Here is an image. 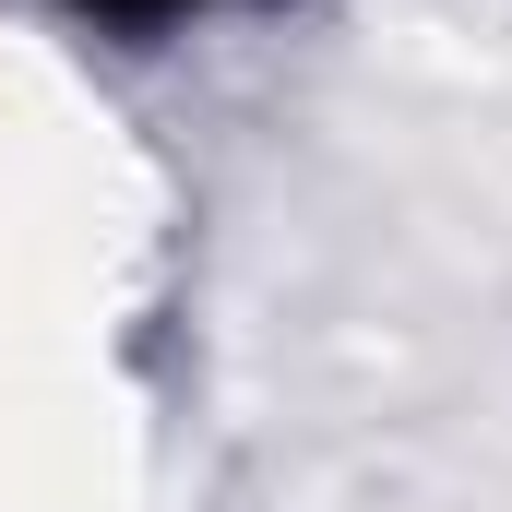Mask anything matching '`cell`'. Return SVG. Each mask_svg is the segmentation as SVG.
Listing matches in <instances>:
<instances>
[{
    "label": "cell",
    "instance_id": "obj_1",
    "mask_svg": "<svg viewBox=\"0 0 512 512\" xmlns=\"http://www.w3.org/2000/svg\"><path fill=\"white\" fill-rule=\"evenodd\" d=\"M72 12H96V24H191V12H215V0H72Z\"/></svg>",
    "mask_w": 512,
    "mask_h": 512
}]
</instances>
